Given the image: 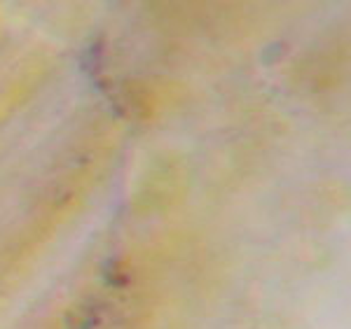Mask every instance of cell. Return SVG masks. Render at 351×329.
Listing matches in <instances>:
<instances>
[{
    "mask_svg": "<svg viewBox=\"0 0 351 329\" xmlns=\"http://www.w3.org/2000/svg\"><path fill=\"white\" fill-rule=\"evenodd\" d=\"M112 152V129L89 124L59 159L49 178L38 187L26 213L0 243V290H12L28 276L84 198L104 175Z\"/></svg>",
    "mask_w": 351,
    "mask_h": 329,
    "instance_id": "cell-1",
    "label": "cell"
},
{
    "mask_svg": "<svg viewBox=\"0 0 351 329\" xmlns=\"http://www.w3.org/2000/svg\"><path fill=\"white\" fill-rule=\"evenodd\" d=\"M49 66H52L49 56L31 54L19 68H14L12 75L5 79L3 87H0V127L8 124L14 112H19L38 94L45 77L49 75Z\"/></svg>",
    "mask_w": 351,
    "mask_h": 329,
    "instance_id": "cell-2",
    "label": "cell"
},
{
    "mask_svg": "<svg viewBox=\"0 0 351 329\" xmlns=\"http://www.w3.org/2000/svg\"><path fill=\"white\" fill-rule=\"evenodd\" d=\"M349 47L347 38L332 40L324 47L314 49L311 56L302 61L300 68V82L307 84L311 92H324V89L337 87V82L347 73Z\"/></svg>",
    "mask_w": 351,
    "mask_h": 329,
    "instance_id": "cell-3",
    "label": "cell"
},
{
    "mask_svg": "<svg viewBox=\"0 0 351 329\" xmlns=\"http://www.w3.org/2000/svg\"><path fill=\"white\" fill-rule=\"evenodd\" d=\"M38 329H61V320H47L45 325H40Z\"/></svg>",
    "mask_w": 351,
    "mask_h": 329,
    "instance_id": "cell-4",
    "label": "cell"
}]
</instances>
